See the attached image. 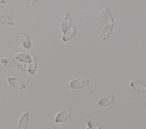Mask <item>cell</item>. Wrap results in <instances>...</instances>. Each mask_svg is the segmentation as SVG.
<instances>
[{"label": "cell", "mask_w": 146, "mask_h": 129, "mask_svg": "<svg viewBox=\"0 0 146 129\" xmlns=\"http://www.w3.org/2000/svg\"><path fill=\"white\" fill-rule=\"evenodd\" d=\"M31 55V60L29 63L28 64V69H27V72L31 76H34L37 70V60L35 57V56L33 53H30Z\"/></svg>", "instance_id": "obj_8"}, {"label": "cell", "mask_w": 146, "mask_h": 129, "mask_svg": "<svg viewBox=\"0 0 146 129\" xmlns=\"http://www.w3.org/2000/svg\"><path fill=\"white\" fill-rule=\"evenodd\" d=\"M114 96L112 93H110L107 95L100 98L97 104L100 107H107L110 106L113 102Z\"/></svg>", "instance_id": "obj_7"}, {"label": "cell", "mask_w": 146, "mask_h": 129, "mask_svg": "<svg viewBox=\"0 0 146 129\" xmlns=\"http://www.w3.org/2000/svg\"><path fill=\"white\" fill-rule=\"evenodd\" d=\"M102 127V124H96V125H93L90 127H87L86 129H101Z\"/></svg>", "instance_id": "obj_17"}, {"label": "cell", "mask_w": 146, "mask_h": 129, "mask_svg": "<svg viewBox=\"0 0 146 129\" xmlns=\"http://www.w3.org/2000/svg\"><path fill=\"white\" fill-rule=\"evenodd\" d=\"M0 24L10 27H13L15 25L14 19L10 16L5 14H0Z\"/></svg>", "instance_id": "obj_12"}, {"label": "cell", "mask_w": 146, "mask_h": 129, "mask_svg": "<svg viewBox=\"0 0 146 129\" xmlns=\"http://www.w3.org/2000/svg\"><path fill=\"white\" fill-rule=\"evenodd\" d=\"M50 129H56L55 127H51Z\"/></svg>", "instance_id": "obj_20"}, {"label": "cell", "mask_w": 146, "mask_h": 129, "mask_svg": "<svg viewBox=\"0 0 146 129\" xmlns=\"http://www.w3.org/2000/svg\"><path fill=\"white\" fill-rule=\"evenodd\" d=\"M8 84L14 89L17 90H25L27 88L26 84L19 78L13 77L9 76L6 79Z\"/></svg>", "instance_id": "obj_3"}, {"label": "cell", "mask_w": 146, "mask_h": 129, "mask_svg": "<svg viewBox=\"0 0 146 129\" xmlns=\"http://www.w3.org/2000/svg\"><path fill=\"white\" fill-rule=\"evenodd\" d=\"M86 123V125H87V127H90V126H92L94 125L93 124V122L90 119L87 120Z\"/></svg>", "instance_id": "obj_18"}, {"label": "cell", "mask_w": 146, "mask_h": 129, "mask_svg": "<svg viewBox=\"0 0 146 129\" xmlns=\"http://www.w3.org/2000/svg\"><path fill=\"white\" fill-rule=\"evenodd\" d=\"M18 40L21 45L26 50H30L32 48L33 44L30 38L25 33L19 32L18 33Z\"/></svg>", "instance_id": "obj_4"}, {"label": "cell", "mask_w": 146, "mask_h": 129, "mask_svg": "<svg viewBox=\"0 0 146 129\" xmlns=\"http://www.w3.org/2000/svg\"><path fill=\"white\" fill-rule=\"evenodd\" d=\"M14 58L18 62H30L31 60L30 54L25 52H21L16 53L14 56Z\"/></svg>", "instance_id": "obj_15"}, {"label": "cell", "mask_w": 146, "mask_h": 129, "mask_svg": "<svg viewBox=\"0 0 146 129\" xmlns=\"http://www.w3.org/2000/svg\"><path fill=\"white\" fill-rule=\"evenodd\" d=\"M71 114V108L67 107L59 111L55 116L54 121L56 124H61L68 120Z\"/></svg>", "instance_id": "obj_1"}, {"label": "cell", "mask_w": 146, "mask_h": 129, "mask_svg": "<svg viewBox=\"0 0 146 129\" xmlns=\"http://www.w3.org/2000/svg\"><path fill=\"white\" fill-rule=\"evenodd\" d=\"M30 120V113L26 111L23 113L19 118L17 125L16 129H26Z\"/></svg>", "instance_id": "obj_5"}, {"label": "cell", "mask_w": 146, "mask_h": 129, "mask_svg": "<svg viewBox=\"0 0 146 129\" xmlns=\"http://www.w3.org/2000/svg\"><path fill=\"white\" fill-rule=\"evenodd\" d=\"M113 26L114 24H107L102 28L100 32V37L103 41H106L108 38L110 34L112 32Z\"/></svg>", "instance_id": "obj_9"}, {"label": "cell", "mask_w": 146, "mask_h": 129, "mask_svg": "<svg viewBox=\"0 0 146 129\" xmlns=\"http://www.w3.org/2000/svg\"><path fill=\"white\" fill-rule=\"evenodd\" d=\"M75 33V28L74 26H71V27L68 29L65 32L63 33L62 36V40L64 42L68 41L70 40Z\"/></svg>", "instance_id": "obj_14"}, {"label": "cell", "mask_w": 146, "mask_h": 129, "mask_svg": "<svg viewBox=\"0 0 146 129\" xmlns=\"http://www.w3.org/2000/svg\"><path fill=\"white\" fill-rule=\"evenodd\" d=\"M101 17L103 22L107 24H114L112 14L107 9V7H103L100 12Z\"/></svg>", "instance_id": "obj_11"}, {"label": "cell", "mask_w": 146, "mask_h": 129, "mask_svg": "<svg viewBox=\"0 0 146 129\" xmlns=\"http://www.w3.org/2000/svg\"><path fill=\"white\" fill-rule=\"evenodd\" d=\"M0 61L2 66L8 68L17 66L19 63L14 57H3L1 59Z\"/></svg>", "instance_id": "obj_10"}, {"label": "cell", "mask_w": 146, "mask_h": 129, "mask_svg": "<svg viewBox=\"0 0 146 129\" xmlns=\"http://www.w3.org/2000/svg\"><path fill=\"white\" fill-rule=\"evenodd\" d=\"M29 62H19L18 64L17 65V67L20 69L21 70H22L23 71H27L28 69V64Z\"/></svg>", "instance_id": "obj_16"}, {"label": "cell", "mask_w": 146, "mask_h": 129, "mask_svg": "<svg viewBox=\"0 0 146 129\" xmlns=\"http://www.w3.org/2000/svg\"><path fill=\"white\" fill-rule=\"evenodd\" d=\"M90 81V80L87 78H77L71 80L68 85L71 89L77 90L87 86Z\"/></svg>", "instance_id": "obj_2"}, {"label": "cell", "mask_w": 146, "mask_h": 129, "mask_svg": "<svg viewBox=\"0 0 146 129\" xmlns=\"http://www.w3.org/2000/svg\"><path fill=\"white\" fill-rule=\"evenodd\" d=\"M71 19L68 13H66L62 18L60 22V28L62 33L65 32L71 27Z\"/></svg>", "instance_id": "obj_6"}, {"label": "cell", "mask_w": 146, "mask_h": 129, "mask_svg": "<svg viewBox=\"0 0 146 129\" xmlns=\"http://www.w3.org/2000/svg\"><path fill=\"white\" fill-rule=\"evenodd\" d=\"M6 3V1L3 0H0V5H5Z\"/></svg>", "instance_id": "obj_19"}, {"label": "cell", "mask_w": 146, "mask_h": 129, "mask_svg": "<svg viewBox=\"0 0 146 129\" xmlns=\"http://www.w3.org/2000/svg\"><path fill=\"white\" fill-rule=\"evenodd\" d=\"M130 87L135 91L139 92H146V85L137 81H132L129 83Z\"/></svg>", "instance_id": "obj_13"}]
</instances>
